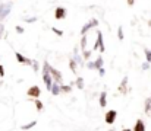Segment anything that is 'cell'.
Here are the masks:
<instances>
[{"label": "cell", "mask_w": 151, "mask_h": 131, "mask_svg": "<svg viewBox=\"0 0 151 131\" xmlns=\"http://www.w3.org/2000/svg\"><path fill=\"white\" fill-rule=\"evenodd\" d=\"M43 80H44V85H46L47 90L50 92L54 82H53V77L50 74V64H49V61H44V64H43Z\"/></svg>", "instance_id": "obj_1"}, {"label": "cell", "mask_w": 151, "mask_h": 131, "mask_svg": "<svg viewBox=\"0 0 151 131\" xmlns=\"http://www.w3.org/2000/svg\"><path fill=\"white\" fill-rule=\"evenodd\" d=\"M92 50H100V53H104V51H106L104 41H103V34H101L100 31H97V40H95V44H94Z\"/></svg>", "instance_id": "obj_2"}, {"label": "cell", "mask_w": 151, "mask_h": 131, "mask_svg": "<svg viewBox=\"0 0 151 131\" xmlns=\"http://www.w3.org/2000/svg\"><path fill=\"white\" fill-rule=\"evenodd\" d=\"M40 95H41V89H40V86H37V85L31 86V87L27 90V96H28L30 99H38Z\"/></svg>", "instance_id": "obj_3"}, {"label": "cell", "mask_w": 151, "mask_h": 131, "mask_svg": "<svg viewBox=\"0 0 151 131\" xmlns=\"http://www.w3.org/2000/svg\"><path fill=\"white\" fill-rule=\"evenodd\" d=\"M50 74H52V77H53V80L56 83H59V85L63 83V74H62V71H59L57 69H54V67L50 66Z\"/></svg>", "instance_id": "obj_4"}, {"label": "cell", "mask_w": 151, "mask_h": 131, "mask_svg": "<svg viewBox=\"0 0 151 131\" xmlns=\"http://www.w3.org/2000/svg\"><path fill=\"white\" fill-rule=\"evenodd\" d=\"M95 26H98V19H91L88 24H85V25L81 28V35L84 37L91 28H95Z\"/></svg>", "instance_id": "obj_5"}, {"label": "cell", "mask_w": 151, "mask_h": 131, "mask_svg": "<svg viewBox=\"0 0 151 131\" xmlns=\"http://www.w3.org/2000/svg\"><path fill=\"white\" fill-rule=\"evenodd\" d=\"M116 116H117V111H114V109H109V111L106 112V115H104V121H106V124H114Z\"/></svg>", "instance_id": "obj_6"}, {"label": "cell", "mask_w": 151, "mask_h": 131, "mask_svg": "<svg viewBox=\"0 0 151 131\" xmlns=\"http://www.w3.org/2000/svg\"><path fill=\"white\" fill-rule=\"evenodd\" d=\"M54 18H56L57 21L65 19V18H66V8H62V6L56 8V10H54Z\"/></svg>", "instance_id": "obj_7"}, {"label": "cell", "mask_w": 151, "mask_h": 131, "mask_svg": "<svg viewBox=\"0 0 151 131\" xmlns=\"http://www.w3.org/2000/svg\"><path fill=\"white\" fill-rule=\"evenodd\" d=\"M128 77H123L122 79V82H120V85L117 86V92L119 93H122V95H125V93H128Z\"/></svg>", "instance_id": "obj_8"}, {"label": "cell", "mask_w": 151, "mask_h": 131, "mask_svg": "<svg viewBox=\"0 0 151 131\" xmlns=\"http://www.w3.org/2000/svg\"><path fill=\"white\" fill-rule=\"evenodd\" d=\"M11 10H12V5L11 3H5L3 5V9H2V12H0V21L2 19H5L9 13H11Z\"/></svg>", "instance_id": "obj_9"}, {"label": "cell", "mask_w": 151, "mask_h": 131, "mask_svg": "<svg viewBox=\"0 0 151 131\" xmlns=\"http://www.w3.org/2000/svg\"><path fill=\"white\" fill-rule=\"evenodd\" d=\"M15 57H16L18 63H21V64H30V66H32V60H30V58L24 57L21 53H15Z\"/></svg>", "instance_id": "obj_10"}, {"label": "cell", "mask_w": 151, "mask_h": 131, "mask_svg": "<svg viewBox=\"0 0 151 131\" xmlns=\"http://www.w3.org/2000/svg\"><path fill=\"white\" fill-rule=\"evenodd\" d=\"M144 112L147 114V116L151 118V98H147L144 102Z\"/></svg>", "instance_id": "obj_11"}, {"label": "cell", "mask_w": 151, "mask_h": 131, "mask_svg": "<svg viewBox=\"0 0 151 131\" xmlns=\"http://www.w3.org/2000/svg\"><path fill=\"white\" fill-rule=\"evenodd\" d=\"M132 131H147V130H145V124H144V121H142V119H136V122H135Z\"/></svg>", "instance_id": "obj_12"}, {"label": "cell", "mask_w": 151, "mask_h": 131, "mask_svg": "<svg viewBox=\"0 0 151 131\" xmlns=\"http://www.w3.org/2000/svg\"><path fill=\"white\" fill-rule=\"evenodd\" d=\"M98 102H100V106H101V108H106V105H107V93H106V92H101V93H100Z\"/></svg>", "instance_id": "obj_13"}, {"label": "cell", "mask_w": 151, "mask_h": 131, "mask_svg": "<svg viewBox=\"0 0 151 131\" xmlns=\"http://www.w3.org/2000/svg\"><path fill=\"white\" fill-rule=\"evenodd\" d=\"M103 64H104L103 57H101V55H98V57H97V60L94 61V70H100V69H103Z\"/></svg>", "instance_id": "obj_14"}, {"label": "cell", "mask_w": 151, "mask_h": 131, "mask_svg": "<svg viewBox=\"0 0 151 131\" xmlns=\"http://www.w3.org/2000/svg\"><path fill=\"white\" fill-rule=\"evenodd\" d=\"M50 92H52V95H54V96L60 95V93H62V92H60V85L54 82V83H53V87H52V90H50Z\"/></svg>", "instance_id": "obj_15"}, {"label": "cell", "mask_w": 151, "mask_h": 131, "mask_svg": "<svg viewBox=\"0 0 151 131\" xmlns=\"http://www.w3.org/2000/svg\"><path fill=\"white\" fill-rule=\"evenodd\" d=\"M60 92L62 93H71L72 92V86L71 85H60Z\"/></svg>", "instance_id": "obj_16"}, {"label": "cell", "mask_w": 151, "mask_h": 131, "mask_svg": "<svg viewBox=\"0 0 151 131\" xmlns=\"http://www.w3.org/2000/svg\"><path fill=\"white\" fill-rule=\"evenodd\" d=\"M32 102L35 103V108H37L38 112H41V111L44 109V105H43V102H41L40 99H32Z\"/></svg>", "instance_id": "obj_17"}, {"label": "cell", "mask_w": 151, "mask_h": 131, "mask_svg": "<svg viewBox=\"0 0 151 131\" xmlns=\"http://www.w3.org/2000/svg\"><path fill=\"white\" fill-rule=\"evenodd\" d=\"M35 125H37V121H31L30 124H27V125H22V127H21V130L27 131V130H31V128H34Z\"/></svg>", "instance_id": "obj_18"}, {"label": "cell", "mask_w": 151, "mask_h": 131, "mask_svg": "<svg viewBox=\"0 0 151 131\" xmlns=\"http://www.w3.org/2000/svg\"><path fill=\"white\" fill-rule=\"evenodd\" d=\"M69 69H71V71L76 73V61H75V58H71V60H69Z\"/></svg>", "instance_id": "obj_19"}, {"label": "cell", "mask_w": 151, "mask_h": 131, "mask_svg": "<svg viewBox=\"0 0 151 131\" xmlns=\"http://www.w3.org/2000/svg\"><path fill=\"white\" fill-rule=\"evenodd\" d=\"M73 58H75V61H78L79 64H82V58L79 57V54H78V48H75L73 50Z\"/></svg>", "instance_id": "obj_20"}, {"label": "cell", "mask_w": 151, "mask_h": 131, "mask_svg": "<svg viewBox=\"0 0 151 131\" xmlns=\"http://www.w3.org/2000/svg\"><path fill=\"white\" fill-rule=\"evenodd\" d=\"M75 85H76L78 89H84V79H82V77H78L76 82H75Z\"/></svg>", "instance_id": "obj_21"}, {"label": "cell", "mask_w": 151, "mask_h": 131, "mask_svg": "<svg viewBox=\"0 0 151 131\" xmlns=\"http://www.w3.org/2000/svg\"><path fill=\"white\" fill-rule=\"evenodd\" d=\"M144 53H145L147 63H151V50H148V48H144Z\"/></svg>", "instance_id": "obj_22"}, {"label": "cell", "mask_w": 151, "mask_h": 131, "mask_svg": "<svg viewBox=\"0 0 151 131\" xmlns=\"http://www.w3.org/2000/svg\"><path fill=\"white\" fill-rule=\"evenodd\" d=\"M85 47H87V35H84V37L81 38V50L85 51Z\"/></svg>", "instance_id": "obj_23"}, {"label": "cell", "mask_w": 151, "mask_h": 131, "mask_svg": "<svg viewBox=\"0 0 151 131\" xmlns=\"http://www.w3.org/2000/svg\"><path fill=\"white\" fill-rule=\"evenodd\" d=\"M117 38L122 41L123 40V28L122 26H119V29H117Z\"/></svg>", "instance_id": "obj_24"}, {"label": "cell", "mask_w": 151, "mask_h": 131, "mask_svg": "<svg viewBox=\"0 0 151 131\" xmlns=\"http://www.w3.org/2000/svg\"><path fill=\"white\" fill-rule=\"evenodd\" d=\"M90 57H91V51H87V50L82 51V58H84V60H88Z\"/></svg>", "instance_id": "obj_25"}, {"label": "cell", "mask_w": 151, "mask_h": 131, "mask_svg": "<svg viewBox=\"0 0 151 131\" xmlns=\"http://www.w3.org/2000/svg\"><path fill=\"white\" fill-rule=\"evenodd\" d=\"M38 69H40V66H38V61H35V60H32V70L37 73L38 71Z\"/></svg>", "instance_id": "obj_26"}, {"label": "cell", "mask_w": 151, "mask_h": 131, "mask_svg": "<svg viewBox=\"0 0 151 131\" xmlns=\"http://www.w3.org/2000/svg\"><path fill=\"white\" fill-rule=\"evenodd\" d=\"M52 31H53L56 35H59V37H62V35H63V31H60V29H57V28H52Z\"/></svg>", "instance_id": "obj_27"}, {"label": "cell", "mask_w": 151, "mask_h": 131, "mask_svg": "<svg viewBox=\"0 0 151 131\" xmlns=\"http://www.w3.org/2000/svg\"><path fill=\"white\" fill-rule=\"evenodd\" d=\"M35 21H37V18H35V16H32V18H30V19H25V22H27V24H34Z\"/></svg>", "instance_id": "obj_28"}, {"label": "cell", "mask_w": 151, "mask_h": 131, "mask_svg": "<svg viewBox=\"0 0 151 131\" xmlns=\"http://www.w3.org/2000/svg\"><path fill=\"white\" fill-rule=\"evenodd\" d=\"M3 34H5V26H3L2 24H0V38L3 37Z\"/></svg>", "instance_id": "obj_29"}, {"label": "cell", "mask_w": 151, "mask_h": 131, "mask_svg": "<svg viewBox=\"0 0 151 131\" xmlns=\"http://www.w3.org/2000/svg\"><path fill=\"white\" fill-rule=\"evenodd\" d=\"M15 29H16V32H18V34H24V28H22V26H16Z\"/></svg>", "instance_id": "obj_30"}, {"label": "cell", "mask_w": 151, "mask_h": 131, "mask_svg": "<svg viewBox=\"0 0 151 131\" xmlns=\"http://www.w3.org/2000/svg\"><path fill=\"white\" fill-rule=\"evenodd\" d=\"M148 69H150V63H147V61H145V63L142 64V70H148Z\"/></svg>", "instance_id": "obj_31"}, {"label": "cell", "mask_w": 151, "mask_h": 131, "mask_svg": "<svg viewBox=\"0 0 151 131\" xmlns=\"http://www.w3.org/2000/svg\"><path fill=\"white\" fill-rule=\"evenodd\" d=\"M0 76L5 77V69H3V66H0Z\"/></svg>", "instance_id": "obj_32"}, {"label": "cell", "mask_w": 151, "mask_h": 131, "mask_svg": "<svg viewBox=\"0 0 151 131\" xmlns=\"http://www.w3.org/2000/svg\"><path fill=\"white\" fill-rule=\"evenodd\" d=\"M126 3H128V6H133L135 0H126Z\"/></svg>", "instance_id": "obj_33"}, {"label": "cell", "mask_w": 151, "mask_h": 131, "mask_svg": "<svg viewBox=\"0 0 151 131\" xmlns=\"http://www.w3.org/2000/svg\"><path fill=\"white\" fill-rule=\"evenodd\" d=\"M98 74H100V76H104V74H106V70H104V69H100V70H98Z\"/></svg>", "instance_id": "obj_34"}, {"label": "cell", "mask_w": 151, "mask_h": 131, "mask_svg": "<svg viewBox=\"0 0 151 131\" xmlns=\"http://www.w3.org/2000/svg\"><path fill=\"white\" fill-rule=\"evenodd\" d=\"M3 5H5V3H2V2H0V12H2V9H3Z\"/></svg>", "instance_id": "obj_35"}, {"label": "cell", "mask_w": 151, "mask_h": 131, "mask_svg": "<svg viewBox=\"0 0 151 131\" xmlns=\"http://www.w3.org/2000/svg\"><path fill=\"white\" fill-rule=\"evenodd\" d=\"M122 131H132V130H129V128H123Z\"/></svg>", "instance_id": "obj_36"}, {"label": "cell", "mask_w": 151, "mask_h": 131, "mask_svg": "<svg viewBox=\"0 0 151 131\" xmlns=\"http://www.w3.org/2000/svg\"><path fill=\"white\" fill-rule=\"evenodd\" d=\"M109 131H114V130H113V128H110V130H109Z\"/></svg>", "instance_id": "obj_37"}]
</instances>
